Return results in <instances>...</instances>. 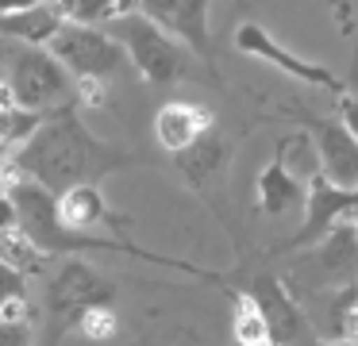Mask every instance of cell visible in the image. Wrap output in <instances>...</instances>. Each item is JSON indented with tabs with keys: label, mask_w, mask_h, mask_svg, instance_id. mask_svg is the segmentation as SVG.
<instances>
[{
	"label": "cell",
	"mask_w": 358,
	"mask_h": 346,
	"mask_svg": "<svg viewBox=\"0 0 358 346\" xmlns=\"http://www.w3.org/2000/svg\"><path fill=\"white\" fill-rule=\"evenodd\" d=\"M8 300H27V277L0 258V308Z\"/></svg>",
	"instance_id": "obj_21"
},
{
	"label": "cell",
	"mask_w": 358,
	"mask_h": 346,
	"mask_svg": "<svg viewBox=\"0 0 358 346\" xmlns=\"http://www.w3.org/2000/svg\"><path fill=\"white\" fill-rule=\"evenodd\" d=\"M62 12L66 23H85V27H101V23L116 20V0H50Z\"/></svg>",
	"instance_id": "obj_19"
},
{
	"label": "cell",
	"mask_w": 358,
	"mask_h": 346,
	"mask_svg": "<svg viewBox=\"0 0 358 346\" xmlns=\"http://www.w3.org/2000/svg\"><path fill=\"white\" fill-rule=\"evenodd\" d=\"M62 12H58L50 0L35 8H24V12H12V15H0V35L20 38L24 46H47L50 38L62 31Z\"/></svg>",
	"instance_id": "obj_15"
},
{
	"label": "cell",
	"mask_w": 358,
	"mask_h": 346,
	"mask_svg": "<svg viewBox=\"0 0 358 346\" xmlns=\"http://www.w3.org/2000/svg\"><path fill=\"white\" fill-rule=\"evenodd\" d=\"M255 189H258V208H262L266 215H285L289 208H304V200H308V185L285 166V138H281L278 154L270 158V166L258 173Z\"/></svg>",
	"instance_id": "obj_11"
},
{
	"label": "cell",
	"mask_w": 358,
	"mask_h": 346,
	"mask_svg": "<svg viewBox=\"0 0 358 346\" xmlns=\"http://www.w3.org/2000/svg\"><path fill=\"white\" fill-rule=\"evenodd\" d=\"M78 100L85 108H101L104 104V81H93V77H89V81H78Z\"/></svg>",
	"instance_id": "obj_23"
},
{
	"label": "cell",
	"mask_w": 358,
	"mask_h": 346,
	"mask_svg": "<svg viewBox=\"0 0 358 346\" xmlns=\"http://www.w3.org/2000/svg\"><path fill=\"white\" fill-rule=\"evenodd\" d=\"M227 154H231V146H227V138L220 135L216 127L208 131L204 138H196L189 150H181V154H173V166H178V173L185 177L193 189H204V185L212 181V177H220L224 173V166H227Z\"/></svg>",
	"instance_id": "obj_14"
},
{
	"label": "cell",
	"mask_w": 358,
	"mask_h": 346,
	"mask_svg": "<svg viewBox=\"0 0 358 346\" xmlns=\"http://www.w3.org/2000/svg\"><path fill=\"white\" fill-rule=\"evenodd\" d=\"M116 289L96 273L85 261H66L58 269V277L50 281V296H47V312H50V346H58V338L70 327H78L81 312L93 304H112Z\"/></svg>",
	"instance_id": "obj_5"
},
{
	"label": "cell",
	"mask_w": 358,
	"mask_h": 346,
	"mask_svg": "<svg viewBox=\"0 0 358 346\" xmlns=\"http://www.w3.org/2000/svg\"><path fill=\"white\" fill-rule=\"evenodd\" d=\"M0 258L8 261L12 269H20L24 277H35V273H43L50 254L39 250L20 227H12V231H0Z\"/></svg>",
	"instance_id": "obj_17"
},
{
	"label": "cell",
	"mask_w": 358,
	"mask_h": 346,
	"mask_svg": "<svg viewBox=\"0 0 358 346\" xmlns=\"http://www.w3.org/2000/svg\"><path fill=\"white\" fill-rule=\"evenodd\" d=\"M0 346H31V323H0Z\"/></svg>",
	"instance_id": "obj_22"
},
{
	"label": "cell",
	"mask_w": 358,
	"mask_h": 346,
	"mask_svg": "<svg viewBox=\"0 0 358 346\" xmlns=\"http://www.w3.org/2000/svg\"><path fill=\"white\" fill-rule=\"evenodd\" d=\"M47 50L55 54L78 81H89V77H93V81H108V77H120V73H127V69H135L131 58H127V50L108 35V31L85 27V23H62V31L47 43Z\"/></svg>",
	"instance_id": "obj_4"
},
{
	"label": "cell",
	"mask_w": 358,
	"mask_h": 346,
	"mask_svg": "<svg viewBox=\"0 0 358 346\" xmlns=\"http://www.w3.org/2000/svg\"><path fill=\"white\" fill-rule=\"evenodd\" d=\"M16 204H12V196L8 192H0V231H12L16 227Z\"/></svg>",
	"instance_id": "obj_24"
},
{
	"label": "cell",
	"mask_w": 358,
	"mask_h": 346,
	"mask_svg": "<svg viewBox=\"0 0 358 346\" xmlns=\"http://www.w3.org/2000/svg\"><path fill=\"white\" fill-rule=\"evenodd\" d=\"M208 4L212 0H143L139 12L155 20L166 35H173L185 50L208 58L212 35H208Z\"/></svg>",
	"instance_id": "obj_9"
},
{
	"label": "cell",
	"mask_w": 358,
	"mask_h": 346,
	"mask_svg": "<svg viewBox=\"0 0 358 346\" xmlns=\"http://www.w3.org/2000/svg\"><path fill=\"white\" fill-rule=\"evenodd\" d=\"M235 343L239 346H278L270 335V323H266L262 308H258V300L250 296V292H235Z\"/></svg>",
	"instance_id": "obj_16"
},
{
	"label": "cell",
	"mask_w": 358,
	"mask_h": 346,
	"mask_svg": "<svg viewBox=\"0 0 358 346\" xmlns=\"http://www.w3.org/2000/svg\"><path fill=\"white\" fill-rule=\"evenodd\" d=\"M8 181H12V166L8 158H0V192H8Z\"/></svg>",
	"instance_id": "obj_26"
},
{
	"label": "cell",
	"mask_w": 358,
	"mask_h": 346,
	"mask_svg": "<svg viewBox=\"0 0 358 346\" xmlns=\"http://www.w3.org/2000/svg\"><path fill=\"white\" fill-rule=\"evenodd\" d=\"M58 212H62V223L78 235H89L93 227H124L120 215H112V208L104 204L101 189L96 185H73L58 196Z\"/></svg>",
	"instance_id": "obj_13"
},
{
	"label": "cell",
	"mask_w": 358,
	"mask_h": 346,
	"mask_svg": "<svg viewBox=\"0 0 358 346\" xmlns=\"http://www.w3.org/2000/svg\"><path fill=\"white\" fill-rule=\"evenodd\" d=\"M355 227H358V223H355Z\"/></svg>",
	"instance_id": "obj_28"
},
{
	"label": "cell",
	"mask_w": 358,
	"mask_h": 346,
	"mask_svg": "<svg viewBox=\"0 0 358 346\" xmlns=\"http://www.w3.org/2000/svg\"><path fill=\"white\" fill-rule=\"evenodd\" d=\"M8 89L20 108L27 112H47V108H66L73 104L78 77L47 50V46H24L12 58L8 69Z\"/></svg>",
	"instance_id": "obj_3"
},
{
	"label": "cell",
	"mask_w": 358,
	"mask_h": 346,
	"mask_svg": "<svg viewBox=\"0 0 358 346\" xmlns=\"http://www.w3.org/2000/svg\"><path fill=\"white\" fill-rule=\"evenodd\" d=\"M108 35L127 50L135 73H139L147 85L166 89V85H173L189 69L185 46H181L173 35H166V31L158 27L155 20H147L143 12H131V15L112 20L108 23Z\"/></svg>",
	"instance_id": "obj_2"
},
{
	"label": "cell",
	"mask_w": 358,
	"mask_h": 346,
	"mask_svg": "<svg viewBox=\"0 0 358 346\" xmlns=\"http://www.w3.org/2000/svg\"><path fill=\"white\" fill-rule=\"evenodd\" d=\"M355 212H358V189H339V185H331L316 166V173H312V181H308V200H304V223L281 250L324 243L327 231H331L343 215H355Z\"/></svg>",
	"instance_id": "obj_7"
},
{
	"label": "cell",
	"mask_w": 358,
	"mask_h": 346,
	"mask_svg": "<svg viewBox=\"0 0 358 346\" xmlns=\"http://www.w3.org/2000/svg\"><path fill=\"white\" fill-rule=\"evenodd\" d=\"M235 46H239L243 54H255V58L270 62L273 69H281V73L293 77V81L320 85V89H327V92H339V96H347V92H343V81L331 73V69L320 66V62L296 58L293 50H285V46H281L278 38H273L270 31L262 27V23H255V20H247V23H239V27H235Z\"/></svg>",
	"instance_id": "obj_6"
},
{
	"label": "cell",
	"mask_w": 358,
	"mask_h": 346,
	"mask_svg": "<svg viewBox=\"0 0 358 346\" xmlns=\"http://www.w3.org/2000/svg\"><path fill=\"white\" fill-rule=\"evenodd\" d=\"M43 120H47L43 112H27V108H20V104L0 108V158L8 150H20V146L39 131Z\"/></svg>",
	"instance_id": "obj_18"
},
{
	"label": "cell",
	"mask_w": 358,
	"mask_h": 346,
	"mask_svg": "<svg viewBox=\"0 0 358 346\" xmlns=\"http://www.w3.org/2000/svg\"><path fill=\"white\" fill-rule=\"evenodd\" d=\"M212 127H216V120H212L208 108L189 104V100H170V104H162L155 115V138H158V146L170 150V154L189 150V146H193L196 138H204Z\"/></svg>",
	"instance_id": "obj_10"
},
{
	"label": "cell",
	"mask_w": 358,
	"mask_h": 346,
	"mask_svg": "<svg viewBox=\"0 0 358 346\" xmlns=\"http://www.w3.org/2000/svg\"><path fill=\"white\" fill-rule=\"evenodd\" d=\"M43 0H0V15H12V12H24V8H35Z\"/></svg>",
	"instance_id": "obj_25"
},
{
	"label": "cell",
	"mask_w": 358,
	"mask_h": 346,
	"mask_svg": "<svg viewBox=\"0 0 358 346\" xmlns=\"http://www.w3.org/2000/svg\"><path fill=\"white\" fill-rule=\"evenodd\" d=\"M8 166L12 173L31 177L43 189L62 196L73 185H96L120 166H131V154L96 138L78 115V108L66 104L55 115H47L20 150L8 154Z\"/></svg>",
	"instance_id": "obj_1"
},
{
	"label": "cell",
	"mask_w": 358,
	"mask_h": 346,
	"mask_svg": "<svg viewBox=\"0 0 358 346\" xmlns=\"http://www.w3.org/2000/svg\"><path fill=\"white\" fill-rule=\"evenodd\" d=\"M250 296L258 300V308H262L266 323H270V335H273L278 346H293L296 338L304 335L301 308L285 296V284H281L278 277H258L255 289H250Z\"/></svg>",
	"instance_id": "obj_12"
},
{
	"label": "cell",
	"mask_w": 358,
	"mask_h": 346,
	"mask_svg": "<svg viewBox=\"0 0 358 346\" xmlns=\"http://www.w3.org/2000/svg\"><path fill=\"white\" fill-rule=\"evenodd\" d=\"M308 346H355V343H343V338H327V343H308Z\"/></svg>",
	"instance_id": "obj_27"
},
{
	"label": "cell",
	"mask_w": 358,
	"mask_h": 346,
	"mask_svg": "<svg viewBox=\"0 0 358 346\" xmlns=\"http://www.w3.org/2000/svg\"><path fill=\"white\" fill-rule=\"evenodd\" d=\"M78 331H81L85 338H93V343H108V338L120 331L116 308H112V304H93V308H85V312H81V319H78Z\"/></svg>",
	"instance_id": "obj_20"
},
{
	"label": "cell",
	"mask_w": 358,
	"mask_h": 346,
	"mask_svg": "<svg viewBox=\"0 0 358 346\" xmlns=\"http://www.w3.org/2000/svg\"><path fill=\"white\" fill-rule=\"evenodd\" d=\"M304 127L312 135V150H316L320 173L331 185H339V189H358V138L350 135L347 123L304 115Z\"/></svg>",
	"instance_id": "obj_8"
}]
</instances>
